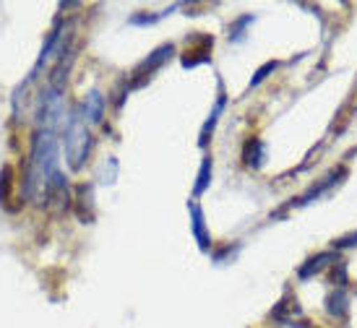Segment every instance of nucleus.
<instances>
[{
    "instance_id": "6e6552de",
    "label": "nucleus",
    "mask_w": 357,
    "mask_h": 328,
    "mask_svg": "<svg viewBox=\"0 0 357 328\" xmlns=\"http://www.w3.org/2000/svg\"><path fill=\"white\" fill-rule=\"evenodd\" d=\"M349 297L344 289H339V292H331L326 297V310L328 315H334V318H347V310H349Z\"/></svg>"
},
{
    "instance_id": "f8f14e48",
    "label": "nucleus",
    "mask_w": 357,
    "mask_h": 328,
    "mask_svg": "<svg viewBox=\"0 0 357 328\" xmlns=\"http://www.w3.org/2000/svg\"><path fill=\"white\" fill-rule=\"evenodd\" d=\"M277 65H279L277 60H268V63H264V65H261V68L253 73V79H250L248 89H256L258 84H264V81L268 79V73H274V70H277Z\"/></svg>"
},
{
    "instance_id": "0eeeda50",
    "label": "nucleus",
    "mask_w": 357,
    "mask_h": 328,
    "mask_svg": "<svg viewBox=\"0 0 357 328\" xmlns=\"http://www.w3.org/2000/svg\"><path fill=\"white\" fill-rule=\"evenodd\" d=\"M105 115V100H102L100 91H89V97L84 100V120H89L91 125L102 123Z\"/></svg>"
},
{
    "instance_id": "7ed1b4c3",
    "label": "nucleus",
    "mask_w": 357,
    "mask_h": 328,
    "mask_svg": "<svg viewBox=\"0 0 357 328\" xmlns=\"http://www.w3.org/2000/svg\"><path fill=\"white\" fill-rule=\"evenodd\" d=\"M188 211H190V232H193V237H196L201 250H208L211 248V235H208V229H206L204 211H201V206L196 201H188Z\"/></svg>"
},
{
    "instance_id": "f257e3e1",
    "label": "nucleus",
    "mask_w": 357,
    "mask_h": 328,
    "mask_svg": "<svg viewBox=\"0 0 357 328\" xmlns=\"http://www.w3.org/2000/svg\"><path fill=\"white\" fill-rule=\"evenodd\" d=\"M91 136L86 130V120L81 112H73L68 120V128H66V151H68V162L73 169H81L86 154H89L91 146Z\"/></svg>"
},
{
    "instance_id": "39448f33",
    "label": "nucleus",
    "mask_w": 357,
    "mask_h": 328,
    "mask_svg": "<svg viewBox=\"0 0 357 328\" xmlns=\"http://www.w3.org/2000/svg\"><path fill=\"white\" fill-rule=\"evenodd\" d=\"M172 52H175V50H172V45H162V47H157V50L151 52L149 58L144 60L139 68H136V73H133V76H144V79H151V73H154L157 68H162V65H165V60H167Z\"/></svg>"
},
{
    "instance_id": "9b49d317",
    "label": "nucleus",
    "mask_w": 357,
    "mask_h": 328,
    "mask_svg": "<svg viewBox=\"0 0 357 328\" xmlns=\"http://www.w3.org/2000/svg\"><path fill=\"white\" fill-rule=\"evenodd\" d=\"M250 24H256V16H253V13H245V16H240V19L232 21V26H229V42L245 40V31H248Z\"/></svg>"
},
{
    "instance_id": "ddd939ff",
    "label": "nucleus",
    "mask_w": 357,
    "mask_h": 328,
    "mask_svg": "<svg viewBox=\"0 0 357 328\" xmlns=\"http://www.w3.org/2000/svg\"><path fill=\"white\" fill-rule=\"evenodd\" d=\"M334 248H337V250L357 248V232H349V235H344V237L334 240Z\"/></svg>"
},
{
    "instance_id": "1a4fd4ad",
    "label": "nucleus",
    "mask_w": 357,
    "mask_h": 328,
    "mask_svg": "<svg viewBox=\"0 0 357 328\" xmlns=\"http://www.w3.org/2000/svg\"><path fill=\"white\" fill-rule=\"evenodd\" d=\"M225 102H227V97H225V94H219L217 104H214V109H211V115H208V120L204 123V128H201V139H199V146H201V149H206L208 133H214V125H217L219 115L225 112Z\"/></svg>"
},
{
    "instance_id": "20e7f679",
    "label": "nucleus",
    "mask_w": 357,
    "mask_h": 328,
    "mask_svg": "<svg viewBox=\"0 0 357 328\" xmlns=\"http://www.w3.org/2000/svg\"><path fill=\"white\" fill-rule=\"evenodd\" d=\"M331 263H339L337 253H331V250H326V253H318V256L307 258L305 263L300 266V269H298V279H300V281H307V279L316 276L318 271H324L326 266H331Z\"/></svg>"
},
{
    "instance_id": "9d476101",
    "label": "nucleus",
    "mask_w": 357,
    "mask_h": 328,
    "mask_svg": "<svg viewBox=\"0 0 357 328\" xmlns=\"http://www.w3.org/2000/svg\"><path fill=\"white\" fill-rule=\"evenodd\" d=\"M208 185H211V157H204L201 169H199V178H196V185H193V196H196V198L204 196Z\"/></svg>"
},
{
    "instance_id": "f03ea898",
    "label": "nucleus",
    "mask_w": 357,
    "mask_h": 328,
    "mask_svg": "<svg viewBox=\"0 0 357 328\" xmlns=\"http://www.w3.org/2000/svg\"><path fill=\"white\" fill-rule=\"evenodd\" d=\"M344 175H347V169H344V167H339V169H334V172H328L326 178L318 180L316 185H313V188L307 190L305 196H300L298 203H300V206H305V203H313V201H318L321 196H324V193H328V190L334 188V185H339Z\"/></svg>"
},
{
    "instance_id": "423d86ee",
    "label": "nucleus",
    "mask_w": 357,
    "mask_h": 328,
    "mask_svg": "<svg viewBox=\"0 0 357 328\" xmlns=\"http://www.w3.org/2000/svg\"><path fill=\"white\" fill-rule=\"evenodd\" d=\"M243 162H245V167H250V169L264 167V162H266V143L261 139H250L248 143H245V149H243Z\"/></svg>"
}]
</instances>
